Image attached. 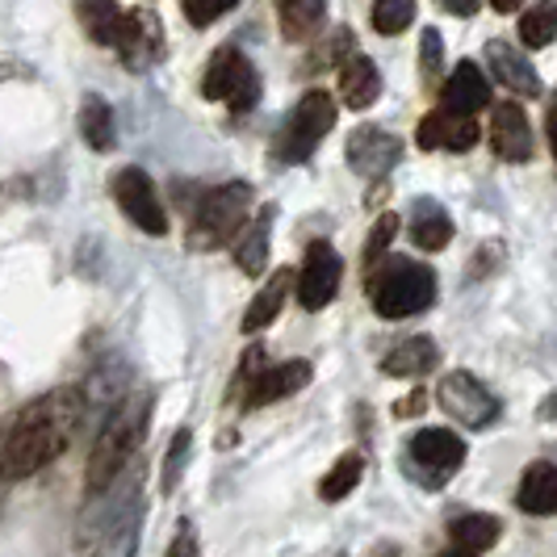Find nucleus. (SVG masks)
I'll list each match as a JSON object with an SVG mask.
<instances>
[{
	"label": "nucleus",
	"mask_w": 557,
	"mask_h": 557,
	"mask_svg": "<svg viewBox=\"0 0 557 557\" xmlns=\"http://www.w3.org/2000/svg\"><path fill=\"white\" fill-rule=\"evenodd\" d=\"M88 398L76 386H63L42 398L26 403L9 428H0V461H4V478H34L47 470L55 457L67 453L72 436L81 432Z\"/></svg>",
	"instance_id": "obj_1"
},
{
	"label": "nucleus",
	"mask_w": 557,
	"mask_h": 557,
	"mask_svg": "<svg viewBox=\"0 0 557 557\" xmlns=\"http://www.w3.org/2000/svg\"><path fill=\"white\" fill-rule=\"evenodd\" d=\"M143 470L131 461L106 491L88 495L76 520V557H135L143 532Z\"/></svg>",
	"instance_id": "obj_2"
},
{
	"label": "nucleus",
	"mask_w": 557,
	"mask_h": 557,
	"mask_svg": "<svg viewBox=\"0 0 557 557\" xmlns=\"http://www.w3.org/2000/svg\"><path fill=\"white\" fill-rule=\"evenodd\" d=\"M147 423H151V391L122 394L113 403L110 419L101 423V432L92 441V453H88V470H84V491L88 495L106 491L113 478L135 461L143 436H147Z\"/></svg>",
	"instance_id": "obj_3"
},
{
	"label": "nucleus",
	"mask_w": 557,
	"mask_h": 557,
	"mask_svg": "<svg viewBox=\"0 0 557 557\" xmlns=\"http://www.w3.org/2000/svg\"><path fill=\"white\" fill-rule=\"evenodd\" d=\"M369 298L382 319H411L436 302V273L407 256H386L369 273Z\"/></svg>",
	"instance_id": "obj_4"
},
{
	"label": "nucleus",
	"mask_w": 557,
	"mask_h": 557,
	"mask_svg": "<svg viewBox=\"0 0 557 557\" xmlns=\"http://www.w3.org/2000/svg\"><path fill=\"white\" fill-rule=\"evenodd\" d=\"M251 214V185L231 181V185H214L197 197L194 214H189V248L214 251L226 239H235Z\"/></svg>",
	"instance_id": "obj_5"
},
{
	"label": "nucleus",
	"mask_w": 557,
	"mask_h": 557,
	"mask_svg": "<svg viewBox=\"0 0 557 557\" xmlns=\"http://www.w3.org/2000/svg\"><path fill=\"white\" fill-rule=\"evenodd\" d=\"M335 101L332 92L323 88H310L307 97L294 106V113L285 117L281 126V139H277V160L281 164H302L314 156V147L327 139V131L335 126Z\"/></svg>",
	"instance_id": "obj_6"
},
{
	"label": "nucleus",
	"mask_w": 557,
	"mask_h": 557,
	"mask_svg": "<svg viewBox=\"0 0 557 557\" xmlns=\"http://www.w3.org/2000/svg\"><path fill=\"white\" fill-rule=\"evenodd\" d=\"M314 369L310 361H285V364H269L264 361V348H251L244 357V369H239V391H244V407H269V403H281V398H294L298 391H307Z\"/></svg>",
	"instance_id": "obj_7"
},
{
	"label": "nucleus",
	"mask_w": 557,
	"mask_h": 557,
	"mask_svg": "<svg viewBox=\"0 0 557 557\" xmlns=\"http://www.w3.org/2000/svg\"><path fill=\"white\" fill-rule=\"evenodd\" d=\"M461 466H466V441L448 428H423L407 445V470L428 491H441Z\"/></svg>",
	"instance_id": "obj_8"
},
{
	"label": "nucleus",
	"mask_w": 557,
	"mask_h": 557,
	"mask_svg": "<svg viewBox=\"0 0 557 557\" xmlns=\"http://www.w3.org/2000/svg\"><path fill=\"white\" fill-rule=\"evenodd\" d=\"M201 92L210 101H223L226 110L248 113L260 97V76L251 67V59L239 51V47H219L210 67H206V81H201Z\"/></svg>",
	"instance_id": "obj_9"
},
{
	"label": "nucleus",
	"mask_w": 557,
	"mask_h": 557,
	"mask_svg": "<svg viewBox=\"0 0 557 557\" xmlns=\"http://www.w3.org/2000/svg\"><path fill=\"white\" fill-rule=\"evenodd\" d=\"M436 403L445 407L448 419H457V423L470 428V432H482V428H491V423L499 419V398L486 391L474 373H466V369L448 373L445 382H441Z\"/></svg>",
	"instance_id": "obj_10"
},
{
	"label": "nucleus",
	"mask_w": 557,
	"mask_h": 557,
	"mask_svg": "<svg viewBox=\"0 0 557 557\" xmlns=\"http://www.w3.org/2000/svg\"><path fill=\"white\" fill-rule=\"evenodd\" d=\"M113 197H117V210L139 226L143 235H164L168 231V214H164V206H160V189H156V181H151L143 168H135V164L122 168V172L113 176Z\"/></svg>",
	"instance_id": "obj_11"
},
{
	"label": "nucleus",
	"mask_w": 557,
	"mask_h": 557,
	"mask_svg": "<svg viewBox=\"0 0 557 557\" xmlns=\"http://www.w3.org/2000/svg\"><path fill=\"white\" fill-rule=\"evenodd\" d=\"M113 47H117V55L131 72H147L156 59L164 55V22L151 9H131V13H122Z\"/></svg>",
	"instance_id": "obj_12"
},
{
	"label": "nucleus",
	"mask_w": 557,
	"mask_h": 557,
	"mask_svg": "<svg viewBox=\"0 0 557 557\" xmlns=\"http://www.w3.org/2000/svg\"><path fill=\"white\" fill-rule=\"evenodd\" d=\"M339 281H344V260L327 239H314L302 260V273H298V302L307 310H323L327 302H335L339 294Z\"/></svg>",
	"instance_id": "obj_13"
},
{
	"label": "nucleus",
	"mask_w": 557,
	"mask_h": 557,
	"mask_svg": "<svg viewBox=\"0 0 557 557\" xmlns=\"http://www.w3.org/2000/svg\"><path fill=\"white\" fill-rule=\"evenodd\" d=\"M398 160H403V143L394 139L391 131L361 126V131L348 135V164H352V172L369 176V181H382L386 172H394Z\"/></svg>",
	"instance_id": "obj_14"
},
{
	"label": "nucleus",
	"mask_w": 557,
	"mask_h": 557,
	"mask_svg": "<svg viewBox=\"0 0 557 557\" xmlns=\"http://www.w3.org/2000/svg\"><path fill=\"white\" fill-rule=\"evenodd\" d=\"M478 122L474 117H461V113L436 110L428 113L416 126V143L423 151H470L478 147Z\"/></svg>",
	"instance_id": "obj_15"
},
{
	"label": "nucleus",
	"mask_w": 557,
	"mask_h": 557,
	"mask_svg": "<svg viewBox=\"0 0 557 557\" xmlns=\"http://www.w3.org/2000/svg\"><path fill=\"white\" fill-rule=\"evenodd\" d=\"M491 147L495 156L507 160V164H524L532 156V126H529V113L520 110L516 101H503L491 113Z\"/></svg>",
	"instance_id": "obj_16"
},
{
	"label": "nucleus",
	"mask_w": 557,
	"mask_h": 557,
	"mask_svg": "<svg viewBox=\"0 0 557 557\" xmlns=\"http://www.w3.org/2000/svg\"><path fill=\"white\" fill-rule=\"evenodd\" d=\"M486 106H491V84L482 76V67H478L474 59H461L457 72H453L445 81V88H441V110L474 117V113L486 110Z\"/></svg>",
	"instance_id": "obj_17"
},
{
	"label": "nucleus",
	"mask_w": 557,
	"mask_h": 557,
	"mask_svg": "<svg viewBox=\"0 0 557 557\" xmlns=\"http://www.w3.org/2000/svg\"><path fill=\"white\" fill-rule=\"evenodd\" d=\"M486 63H491V72H495V81L507 84L511 92H520V97H541V76H536V67H532L529 59L520 55L511 42H486Z\"/></svg>",
	"instance_id": "obj_18"
},
{
	"label": "nucleus",
	"mask_w": 557,
	"mask_h": 557,
	"mask_svg": "<svg viewBox=\"0 0 557 557\" xmlns=\"http://www.w3.org/2000/svg\"><path fill=\"white\" fill-rule=\"evenodd\" d=\"M339 97L348 110H369L382 97V72L369 55H348L339 67Z\"/></svg>",
	"instance_id": "obj_19"
},
{
	"label": "nucleus",
	"mask_w": 557,
	"mask_h": 557,
	"mask_svg": "<svg viewBox=\"0 0 557 557\" xmlns=\"http://www.w3.org/2000/svg\"><path fill=\"white\" fill-rule=\"evenodd\" d=\"M520 511L529 516H554L557 511V470L554 461H532L524 478H520V491H516Z\"/></svg>",
	"instance_id": "obj_20"
},
{
	"label": "nucleus",
	"mask_w": 557,
	"mask_h": 557,
	"mask_svg": "<svg viewBox=\"0 0 557 557\" xmlns=\"http://www.w3.org/2000/svg\"><path fill=\"white\" fill-rule=\"evenodd\" d=\"M436 361H441L436 339H428V335H411V339L394 344L391 352L382 357V373H386V377H419V373H428Z\"/></svg>",
	"instance_id": "obj_21"
},
{
	"label": "nucleus",
	"mask_w": 557,
	"mask_h": 557,
	"mask_svg": "<svg viewBox=\"0 0 557 557\" xmlns=\"http://www.w3.org/2000/svg\"><path fill=\"white\" fill-rule=\"evenodd\" d=\"M289 289H294V269H277V273L269 277V285L251 298V307L244 310V332L248 335L264 332V327L281 314L285 298H289Z\"/></svg>",
	"instance_id": "obj_22"
},
{
	"label": "nucleus",
	"mask_w": 557,
	"mask_h": 557,
	"mask_svg": "<svg viewBox=\"0 0 557 557\" xmlns=\"http://www.w3.org/2000/svg\"><path fill=\"white\" fill-rule=\"evenodd\" d=\"M448 536H453V545L466 549V554H486V549L499 545L503 520L499 516H486V511H466V516H457V520L448 524Z\"/></svg>",
	"instance_id": "obj_23"
},
{
	"label": "nucleus",
	"mask_w": 557,
	"mask_h": 557,
	"mask_svg": "<svg viewBox=\"0 0 557 557\" xmlns=\"http://www.w3.org/2000/svg\"><path fill=\"white\" fill-rule=\"evenodd\" d=\"M411 244L423 251H441L453 244V219L445 214V206L441 201H416V210H411Z\"/></svg>",
	"instance_id": "obj_24"
},
{
	"label": "nucleus",
	"mask_w": 557,
	"mask_h": 557,
	"mask_svg": "<svg viewBox=\"0 0 557 557\" xmlns=\"http://www.w3.org/2000/svg\"><path fill=\"white\" fill-rule=\"evenodd\" d=\"M277 22L289 42H307L327 22V0H277Z\"/></svg>",
	"instance_id": "obj_25"
},
{
	"label": "nucleus",
	"mask_w": 557,
	"mask_h": 557,
	"mask_svg": "<svg viewBox=\"0 0 557 557\" xmlns=\"http://www.w3.org/2000/svg\"><path fill=\"white\" fill-rule=\"evenodd\" d=\"M269 239H273V206L260 210V219L244 231V239H239V248H235V260H239V269H244L248 277H260V273H264V264H269Z\"/></svg>",
	"instance_id": "obj_26"
},
{
	"label": "nucleus",
	"mask_w": 557,
	"mask_h": 557,
	"mask_svg": "<svg viewBox=\"0 0 557 557\" xmlns=\"http://www.w3.org/2000/svg\"><path fill=\"white\" fill-rule=\"evenodd\" d=\"M76 17H81V29L97 47H113L117 26H122L117 0H76Z\"/></svg>",
	"instance_id": "obj_27"
},
{
	"label": "nucleus",
	"mask_w": 557,
	"mask_h": 557,
	"mask_svg": "<svg viewBox=\"0 0 557 557\" xmlns=\"http://www.w3.org/2000/svg\"><path fill=\"white\" fill-rule=\"evenodd\" d=\"M81 135L92 151H113L117 147V131H113V110L106 97H88L81 106Z\"/></svg>",
	"instance_id": "obj_28"
},
{
	"label": "nucleus",
	"mask_w": 557,
	"mask_h": 557,
	"mask_svg": "<svg viewBox=\"0 0 557 557\" xmlns=\"http://www.w3.org/2000/svg\"><path fill=\"white\" fill-rule=\"evenodd\" d=\"M361 478H364V457L361 453H344L332 470H327V478L319 482V499L323 503L348 499V495L361 486Z\"/></svg>",
	"instance_id": "obj_29"
},
{
	"label": "nucleus",
	"mask_w": 557,
	"mask_h": 557,
	"mask_svg": "<svg viewBox=\"0 0 557 557\" xmlns=\"http://www.w3.org/2000/svg\"><path fill=\"white\" fill-rule=\"evenodd\" d=\"M554 29H557V4L554 0H536L529 13L520 17V42L529 51H541L554 42Z\"/></svg>",
	"instance_id": "obj_30"
},
{
	"label": "nucleus",
	"mask_w": 557,
	"mask_h": 557,
	"mask_svg": "<svg viewBox=\"0 0 557 557\" xmlns=\"http://www.w3.org/2000/svg\"><path fill=\"white\" fill-rule=\"evenodd\" d=\"M411 22H416V0H377L373 4V29L386 38L403 34Z\"/></svg>",
	"instance_id": "obj_31"
},
{
	"label": "nucleus",
	"mask_w": 557,
	"mask_h": 557,
	"mask_svg": "<svg viewBox=\"0 0 557 557\" xmlns=\"http://www.w3.org/2000/svg\"><path fill=\"white\" fill-rule=\"evenodd\" d=\"M394 235H398V214H382L377 223H373V235H369V248H364V273H373L382 260H386V251H391Z\"/></svg>",
	"instance_id": "obj_32"
},
{
	"label": "nucleus",
	"mask_w": 557,
	"mask_h": 557,
	"mask_svg": "<svg viewBox=\"0 0 557 557\" xmlns=\"http://www.w3.org/2000/svg\"><path fill=\"white\" fill-rule=\"evenodd\" d=\"M189 445H194V432L181 428L172 436V448H168V461H164V495H172L181 486V474H185V461H189Z\"/></svg>",
	"instance_id": "obj_33"
},
{
	"label": "nucleus",
	"mask_w": 557,
	"mask_h": 557,
	"mask_svg": "<svg viewBox=\"0 0 557 557\" xmlns=\"http://www.w3.org/2000/svg\"><path fill=\"white\" fill-rule=\"evenodd\" d=\"M239 0H181V9H185V17L194 22V26H214L223 13H231Z\"/></svg>",
	"instance_id": "obj_34"
},
{
	"label": "nucleus",
	"mask_w": 557,
	"mask_h": 557,
	"mask_svg": "<svg viewBox=\"0 0 557 557\" xmlns=\"http://www.w3.org/2000/svg\"><path fill=\"white\" fill-rule=\"evenodd\" d=\"M419 59H423V76L432 81V76L441 72V63H445V42H441V34H436V29H423V42H419Z\"/></svg>",
	"instance_id": "obj_35"
},
{
	"label": "nucleus",
	"mask_w": 557,
	"mask_h": 557,
	"mask_svg": "<svg viewBox=\"0 0 557 557\" xmlns=\"http://www.w3.org/2000/svg\"><path fill=\"white\" fill-rule=\"evenodd\" d=\"M168 557H201V549H197V529L189 520H181V529H176L172 545H168Z\"/></svg>",
	"instance_id": "obj_36"
},
{
	"label": "nucleus",
	"mask_w": 557,
	"mask_h": 557,
	"mask_svg": "<svg viewBox=\"0 0 557 557\" xmlns=\"http://www.w3.org/2000/svg\"><path fill=\"white\" fill-rule=\"evenodd\" d=\"M448 13H457V17H470V13H478V4L482 0H441Z\"/></svg>",
	"instance_id": "obj_37"
},
{
	"label": "nucleus",
	"mask_w": 557,
	"mask_h": 557,
	"mask_svg": "<svg viewBox=\"0 0 557 557\" xmlns=\"http://www.w3.org/2000/svg\"><path fill=\"white\" fill-rule=\"evenodd\" d=\"M423 403H428V394H423V391L407 394V403H403V407H394V416H416Z\"/></svg>",
	"instance_id": "obj_38"
},
{
	"label": "nucleus",
	"mask_w": 557,
	"mask_h": 557,
	"mask_svg": "<svg viewBox=\"0 0 557 557\" xmlns=\"http://www.w3.org/2000/svg\"><path fill=\"white\" fill-rule=\"evenodd\" d=\"M491 4H495V13H516L524 0H491Z\"/></svg>",
	"instance_id": "obj_39"
},
{
	"label": "nucleus",
	"mask_w": 557,
	"mask_h": 557,
	"mask_svg": "<svg viewBox=\"0 0 557 557\" xmlns=\"http://www.w3.org/2000/svg\"><path fill=\"white\" fill-rule=\"evenodd\" d=\"M441 557H478V554H466V549H448V554H441Z\"/></svg>",
	"instance_id": "obj_40"
},
{
	"label": "nucleus",
	"mask_w": 557,
	"mask_h": 557,
	"mask_svg": "<svg viewBox=\"0 0 557 557\" xmlns=\"http://www.w3.org/2000/svg\"><path fill=\"white\" fill-rule=\"evenodd\" d=\"M4 486H9V478H4V461H0V495H4Z\"/></svg>",
	"instance_id": "obj_41"
}]
</instances>
